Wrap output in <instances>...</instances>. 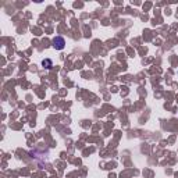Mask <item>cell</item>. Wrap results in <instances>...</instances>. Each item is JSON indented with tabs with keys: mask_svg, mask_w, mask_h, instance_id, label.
Here are the masks:
<instances>
[{
	"mask_svg": "<svg viewBox=\"0 0 178 178\" xmlns=\"http://www.w3.org/2000/svg\"><path fill=\"white\" fill-rule=\"evenodd\" d=\"M42 64H43V67H45V68H50L52 65H53V64H52V61L49 60V59H46V60H43V61H42Z\"/></svg>",
	"mask_w": 178,
	"mask_h": 178,
	"instance_id": "obj_2",
	"label": "cell"
},
{
	"mask_svg": "<svg viewBox=\"0 0 178 178\" xmlns=\"http://www.w3.org/2000/svg\"><path fill=\"white\" fill-rule=\"evenodd\" d=\"M53 47L54 49H57V50H61V49H64V45H65V40H64V38L61 36H56L53 39Z\"/></svg>",
	"mask_w": 178,
	"mask_h": 178,
	"instance_id": "obj_1",
	"label": "cell"
}]
</instances>
